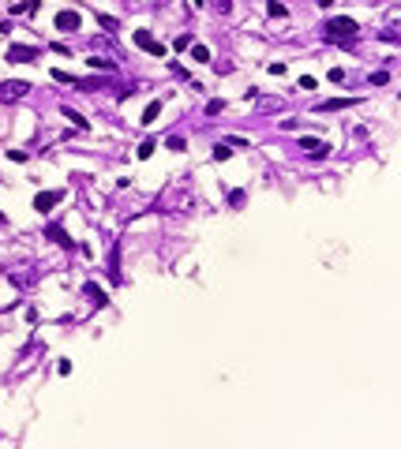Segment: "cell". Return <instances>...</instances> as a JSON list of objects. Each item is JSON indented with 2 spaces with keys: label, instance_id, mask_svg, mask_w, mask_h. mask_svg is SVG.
Segmentation results:
<instances>
[{
  "label": "cell",
  "instance_id": "obj_1",
  "mask_svg": "<svg viewBox=\"0 0 401 449\" xmlns=\"http://www.w3.org/2000/svg\"><path fill=\"white\" fill-rule=\"evenodd\" d=\"M356 19H349V15H334V19H326V26H322V37H326V42H352V37H356Z\"/></svg>",
  "mask_w": 401,
  "mask_h": 449
},
{
  "label": "cell",
  "instance_id": "obj_2",
  "mask_svg": "<svg viewBox=\"0 0 401 449\" xmlns=\"http://www.w3.org/2000/svg\"><path fill=\"white\" fill-rule=\"evenodd\" d=\"M131 37H135V45H139V49H147L150 56H165V53H169V45H165V42H158L150 30H135Z\"/></svg>",
  "mask_w": 401,
  "mask_h": 449
},
{
  "label": "cell",
  "instance_id": "obj_3",
  "mask_svg": "<svg viewBox=\"0 0 401 449\" xmlns=\"http://www.w3.org/2000/svg\"><path fill=\"white\" fill-rule=\"evenodd\" d=\"M38 45H8V60L12 64H30V60H38Z\"/></svg>",
  "mask_w": 401,
  "mask_h": 449
},
{
  "label": "cell",
  "instance_id": "obj_4",
  "mask_svg": "<svg viewBox=\"0 0 401 449\" xmlns=\"http://www.w3.org/2000/svg\"><path fill=\"white\" fill-rule=\"evenodd\" d=\"M79 26H83V15H79V12H68V8H64V12H56V30L75 34Z\"/></svg>",
  "mask_w": 401,
  "mask_h": 449
},
{
  "label": "cell",
  "instance_id": "obj_5",
  "mask_svg": "<svg viewBox=\"0 0 401 449\" xmlns=\"http://www.w3.org/2000/svg\"><path fill=\"white\" fill-rule=\"evenodd\" d=\"M26 94H30V83H23V79L0 83V98H26Z\"/></svg>",
  "mask_w": 401,
  "mask_h": 449
},
{
  "label": "cell",
  "instance_id": "obj_6",
  "mask_svg": "<svg viewBox=\"0 0 401 449\" xmlns=\"http://www.w3.org/2000/svg\"><path fill=\"white\" fill-rule=\"evenodd\" d=\"M60 198H64V191H42V195L34 198V210H38V214H49Z\"/></svg>",
  "mask_w": 401,
  "mask_h": 449
},
{
  "label": "cell",
  "instance_id": "obj_7",
  "mask_svg": "<svg viewBox=\"0 0 401 449\" xmlns=\"http://www.w3.org/2000/svg\"><path fill=\"white\" fill-rule=\"evenodd\" d=\"M300 150L308 157H315V161H322V157L330 154V146H326V142H319V139H300Z\"/></svg>",
  "mask_w": 401,
  "mask_h": 449
},
{
  "label": "cell",
  "instance_id": "obj_8",
  "mask_svg": "<svg viewBox=\"0 0 401 449\" xmlns=\"http://www.w3.org/2000/svg\"><path fill=\"white\" fill-rule=\"evenodd\" d=\"M45 236H49V240H53L56 247H64V251H71V247H75V243H71V236L64 232L60 225H49V228H45Z\"/></svg>",
  "mask_w": 401,
  "mask_h": 449
},
{
  "label": "cell",
  "instance_id": "obj_9",
  "mask_svg": "<svg viewBox=\"0 0 401 449\" xmlns=\"http://www.w3.org/2000/svg\"><path fill=\"white\" fill-rule=\"evenodd\" d=\"M83 296H87V300L94 303V307H105V303H109V296H105V292H101L94 281H87V284H83Z\"/></svg>",
  "mask_w": 401,
  "mask_h": 449
},
{
  "label": "cell",
  "instance_id": "obj_10",
  "mask_svg": "<svg viewBox=\"0 0 401 449\" xmlns=\"http://www.w3.org/2000/svg\"><path fill=\"white\" fill-rule=\"evenodd\" d=\"M109 277H113V284L124 281V277H120V247H113V251H109Z\"/></svg>",
  "mask_w": 401,
  "mask_h": 449
},
{
  "label": "cell",
  "instance_id": "obj_11",
  "mask_svg": "<svg viewBox=\"0 0 401 449\" xmlns=\"http://www.w3.org/2000/svg\"><path fill=\"white\" fill-rule=\"evenodd\" d=\"M349 105H356L352 98H330V101H322L319 105V112H334V109H349Z\"/></svg>",
  "mask_w": 401,
  "mask_h": 449
},
{
  "label": "cell",
  "instance_id": "obj_12",
  "mask_svg": "<svg viewBox=\"0 0 401 449\" xmlns=\"http://www.w3.org/2000/svg\"><path fill=\"white\" fill-rule=\"evenodd\" d=\"M42 8V0H23V4H12V15H34Z\"/></svg>",
  "mask_w": 401,
  "mask_h": 449
},
{
  "label": "cell",
  "instance_id": "obj_13",
  "mask_svg": "<svg viewBox=\"0 0 401 449\" xmlns=\"http://www.w3.org/2000/svg\"><path fill=\"white\" fill-rule=\"evenodd\" d=\"M266 15H270V19H285V15H289V8H285L281 0H266Z\"/></svg>",
  "mask_w": 401,
  "mask_h": 449
},
{
  "label": "cell",
  "instance_id": "obj_14",
  "mask_svg": "<svg viewBox=\"0 0 401 449\" xmlns=\"http://www.w3.org/2000/svg\"><path fill=\"white\" fill-rule=\"evenodd\" d=\"M192 60H195V64H210V49L195 42V45H192Z\"/></svg>",
  "mask_w": 401,
  "mask_h": 449
},
{
  "label": "cell",
  "instance_id": "obj_15",
  "mask_svg": "<svg viewBox=\"0 0 401 449\" xmlns=\"http://www.w3.org/2000/svg\"><path fill=\"white\" fill-rule=\"evenodd\" d=\"M64 116H68V120H71V124H75L79 131H87V120H83V112H75L71 105H64Z\"/></svg>",
  "mask_w": 401,
  "mask_h": 449
},
{
  "label": "cell",
  "instance_id": "obj_16",
  "mask_svg": "<svg viewBox=\"0 0 401 449\" xmlns=\"http://www.w3.org/2000/svg\"><path fill=\"white\" fill-rule=\"evenodd\" d=\"M87 64H90L94 71H113V68H117V64H113V60H105V56H90Z\"/></svg>",
  "mask_w": 401,
  "mask_h": 449
},
{
  "label": "cell",
  "instance_id": "obj_17",
  "mask_svg": "<svg viewBox=\"0 0 401 449\" xmlns=\"http://www.w3.org/2000/svg\"><path fill=\"white\" fill-rule=\"evenodd\" d=\"M158 116H161V101H150V105H147V112H142V124H154Z\"/></svg>",
  "mask_w": 401,
  "mask_h": 449
},
{
  "label": "cell",
  "instance_id": "obj_18",
  "mask_svg": "<svg viewBox=\"0 0 401 449\" xmlns=\"http://www.w3.org/2000/svg\"><path fill=\"white\" fill-rule=\"evenodd\" d=\"M154 150H158V142H154V139H147V142H139V150H135V154H139V161H147L150 154H154Z\"/></svg>",
  "mask_w": 401,
  "mask_h": 449
},
{
  "label": "cell",
  "instance_id": "obj_19",
  "mask_svg": "<svg viewBox=\"0 0 401 449\" xmlns=\"http://www.w3.org/2000/svg\"><path fill=\"white\" fill-rule=\"evenodd\" d=\"M247 202V195H244V191H229V206H233V210H240Z\"/></svg>",
  "mask_w": 401,
  "mask_h": 449
},
{
  "label": "cell",
  "instance_id": "obj_20",
  "mask_svg": "<svg viewBox=\"0 0 401 449\" xmlns=\"http://www.w3.org/2000/svg\"><path fill=\"white\" fill-rule=\"evenodd\" d=\"M229 157H233V150H229L225 142H217V146H214V161H229Z\"/></svg>",
  "mask_w": 401,
  "mask_h": 449
},
{
  "label": "cell",
  "instance_id": "obj_21",
  "mask_svg": "<svg viewBox=\"0 0 401 449\" xmlns=\"http://www.w3.org/2000/svg\"><path fill=\"white\" fill-rule=\"evenodd\" d=\"M98 23L105 26V30H117V26H120V23H117V19H113V15H101V12H98Z\"/></svg>",
  "mask_w": 401,
  "mask_h": 449
},
{
  "label": "cell",
  "instance_id": "obj_22",
  "mask_svg": "<svg viewBox=\"0 0 401 449\" xmlns=\"http://www.w3.org/2000/svg\"><path fill=\"white\" fill-rule=\"evenodd\" d=\"M222 109H225V101H217V98H214V101H206V116H217Z\"/></svg>",
  "mask_w": 401,
  "mask_h": 449
},
{
  "label": "cell",
  "instance_id": "obj_23",
  "mask_svg": "<svg viewBox=\"0 0 401 449\" xmlns=\"http://www.w3.org/2000/svg\"><path fill=\"white\" fill-rule=\"evenodd\" d=\"M165 146H169V150H176V154H180V150H188V142H184V139H180V135H173V139H169V142H165Z\"/></svg>",
  "mask_w": 401,
  "mask_h": 449
},
{
  "label": "cell",
  "instance_id": "obj_24",
  "mask_svg": "<svg viewBox=\"0 0 401 449\" xmlns=\"http://www.w3.org/2000/svg\"><path fill=\"white\" fill-rule=\"evenodd\" d=\"M53 79H56V83H64V87H68V83H75V79H71V75H68V71H60V68H56V71H53Z\"/></svg>",
  "mask_w": 401,
  "mask_h": 449
},
{
  "label": "cell",
  "instance_id": "obj_25",
  "mask_svg": "<svg viewBox=\"0 0 401 449\" xmlns=\"http://www.w3.org/2000/svg\"><path fill=\"white\" fill-rule=\"evenodd\" d=\"M371 83H375V87H386L390 75H386V71H375V75H371Z\"/></svg>",
  "mask_w": 401,
  "mask_h": 449
},
{
  "label": "cell",
  "instance_id": "obj_26",
  "mask_svg": "<svg viewBox=\"0 0 401 449\" xmlns=\"http://www.w3.org/2000/svg\"><path fill=\"white\" fill-rule=\"evenodd\" d=\"M300 90H319V83H315L311 75H304V79H300Z\"/></svg>",
  "mask_w": 401,
  "mask_h": 449
},
{
  "label": "cell",
  "instance_id": "obj_27",
  "mask_svg": "<svg viewBox=\"0 0 401 449\" xmlns=\"http://www.w3.org/2000/svg\"><path fill=\"white\" fill-rule=\"evenodd\" d=\"M56 375H71V359H60V363H56Z\"/></svg>",
  "mask_w": 401,
  "mask_h": 449
},
{
  "label": "cell",
  "instance_id": "obj_28",
  "mask_svg": "<svg viewBox=\"0 0 401 449\" xmlns=\"http://www.w3.org/2000/svg\"><path fill=\"white\" fill-rule=\"evenodd\" d=\"M188 45H192V37H188V34H180L176 42H173V49H188Z\"/></svg>",
  "mask_w": 401,
  "mask_h": 449
},
{
  "label": "cell",
  "instance_id": "obj_29",
  "mask_svg": "<svg viewBox=\"0 0 401 449\" xmlns=\"http://www.w3.org/2000/svg\"><path fill=\"white\" fill-rule=\"evenodd\" d=\"M330 83H345V71H341V68H330Z\"/></svg>",
  "mask_w": 401,
  "mask_h": 449
},
{
  "label": "cell",
  "instance_id": "obj_30",
  "mask_svg": "<svg viewBox=\"0 0 401 449\" xmlns=\"http://www.w3.org/2000/svg\"><path fill=\"white\" fill-rule=\"evenodd\" d=\"M8 4H15V0H8Z\"/></svg>",
  "mask_w": 401,
  "mask_h": 449
}]
</instances>
